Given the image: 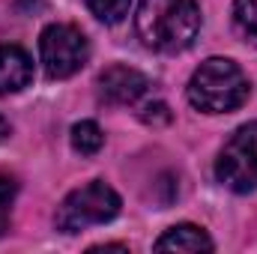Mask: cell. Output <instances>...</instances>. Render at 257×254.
<instances>
[{
    "label": "cell",
    "instance_id": "8992f818",
    "mask_svg": "<svg viewBox=\"0 0 257 254\" xmlns=\"http://www.w3.org/2000/svg\"><path fill=\"white\" fill-rule=\"evenodd\" d=\"M150 81L132 66H108L99 75V96L108 105H135L147 93Z\"/></svg>",
    "mask_w": 257,
    "mask_h": 254
},
{
    "label": "cell",
    "instance_id": "3957f363",
    "mask_svg": "<svg viewBox=\"0 0 257 254\" xmlns=\"http://www.w3.org/2000/svg\"><path fill=\"white\" fill-rule=\"evenodd\" d=\"M120 212V194L102 180H93L72 194H66V200L57 209V230L63 233H81L93 224H105L111 218H117Z\"/></svg>",
    "mask_w": 257,
    "mask_h": 254
},
{
    "label": "cell",
    "instance_id": "8fae6325",
    "mask_svg": "<svg viewBox=\"0 0 257 254\" xmlns=\"http://www.w3.org/2000/svg\"><path fill=\"white\" fill-rule=\"evenodd\" d=\"M87 6H90V12H93L99 21L117 24V21H123V18L128 15L132 0H87Z\"/></svg>",
    "mask_w": 257,
    "mask_h": 254
},
{
    "label": "cell",
    "instance_id": "5b68a950",
    "mask_svg": "<svg viewBox=\"0 0 257 254\" xmlns=\"http://www.w3.org/2000/svg\"><path fill=\"white\" fill-rule=\"evenodd\" d=\"M39 57L48 78H69L90 60L87 36L72 24H48L39 36Z\"/></svg>",
    "mask_w": 257,
    "mask_h": 254
},
{
    "label": "cell",
    "instance_id": "30bf717a",
    "mask_svg": "<svg viewBox=\"0 0 257 254\" xmlns=\"http://www.w3.org/2000/svg\"><path fill=\"white\" fill-rule=\"evenodd\" d=\"M233 27L248 45L257 48V0H236L233 3Z\"/></svg>",
    "mask_w": 257,
    "mask_h": 254
},
{
    "label": "cell",
    "instance_id": "5bb4252c",
    "mask_svg": "<svg viewBox=\"0 0 257 254\" xmlns=\"http://www.w3.org/2000/svg\"><path fill=\"white\" fill-rule=\"evenodd\" d=\"M6 138H9V123L0 117V141H6Z\"/></svg>",
    "mask_w": 257,
    "mask_h": 254
},
{
    "label": "cell",
    "instance_id": "ba28073f",
    "mask_svg": "<svg viewBox=\"0 0 257 254\" xmlns=\"http://www.w3.org/2000/svg\"><path fill=\"white\" fill-rule=\"evenodd\" d=\"M212 239L197 224H174L156 239V251H212Z\"/></svg>",
    "mask_w": 257,
    "mask_h": 254
},
{
    "label": "cell",
    "instance_id": "6da1fadb",
    "mask_svg": "<svg viewBox=\"0 0 257 254\" xmlns=\"http://www.w3.org/2000/svg\"><path fill=\"white\" fill-rule=\"evenodd\" d=\"M135 27L144 45L177 54L194 42L200 30V9L194 0H141Z\"/></svg>",
    "mask_w": 257,
    "mask_h": 254
},
{
    "label": "cell",
    "instance_id": "7a4b0ae2",
    "mask_svg": "<svg viewBox=\"0 0 257 254\" xmlns=\"http://www.w3.org/2000/svg\"><path fill=\"white\" fill-rule=\"evenodd\" d=\"M248 78L227 57H209L194 69L189 81V102L203 114L236 111L248 99Z\"/></svg>",
    "mask_w": 257,
    "mask_h": 254
},
{
    "label": "cell",
    "instance_id": "52a82bcc",
    "mask_svg": "<svg viewBox=\"0 0 257 254\" xmlns=\"http://www.w3.org/2000/svg\"><path fill=\"white\" fill-rule=\"evenodd\" d=\"M33 81V63L24 48L0 45V96L18 93Z\"/></svg>",
    "mask_w": 257,
    "mask_h": 254
},
{
    "label": "cell",
    "instance_id": "277c9868",
    "mask_svg": "<svg viewBox=\"0 0 257 254\" xmlns=\"http://www.w3.org/2000/svg\"><path fill=\"white\" fill-rule=\"evenodd\" d=\"M215 177L236 194L257 191V123H245L230 135L218 153Z\"/></svg>",
    "mask_w": 257,
    "mask_h": 254
},
{
    "label": "cell",
    "instance_id": "4fadbf2b",
    "mask_svg": "<svg viewBox=\"0 0 257 254\" xmlns=\"http://www.w3.org/2000/svg\"><path fill=\"white\" fill-rule=\"evenodd\" d=\"M90 251H126V245H93Z\"/></svg>",
    "mask_w": 257,
    "mask_h": 254
},
{
    "label": "cell",
    "instance_id": "9c48e42d",
    "mask_svg": "<svg viewBox=\"0 0 257 254\" xmlns=\"http://www.w3.org/2000/svg\"><path fill=\"white\" fill-rule=\"evenodd\" d=\"M102 144H105V135L93 120H81V123L72 126V147L81 156H96L102 150Z\"/></svg>",
    "mask_w": 257,
    "mask_h": 254
},
{
    "label": "cell",
    "instance_id": "7c38bea8",
    "mask_svg": "<svg viewBox=\"0 0 257 254\" xmlns=\"http://www.w3.org/2000/svg\"><path fill=\"white\" fill-rule=\"evenodd\" d=\"M18 194V183L6 174H0V236L9 230V215H12V203Z\"/></svg>",
    "mask_w": 257,
    "mask_h": 254
}]
</instances>
